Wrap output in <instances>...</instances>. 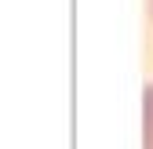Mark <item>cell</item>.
Wrapping results in <instances>:
<instances>
[{"label":"cell","mask_w":153,"mask_h":149,"mask_svg":"<svg viewBox=\"0 0 153 149\" xmlns=\"http://www.w3.org/2000/svg\"><path fill=\"white\" fill-rule=\"evenodd\" d=\"M149 4H153V0H149Z\"/></svg>","instance_id":"2"},{"label":"cell","mask_w":153,"mask_h":149,"mask_svg":"<svg viewBox=\"0 0 153 149\" xmlns=\"http://www.w3.org/2000/svg\"><path fill=\"white\" fill-rule=\"evenodd\" d=\"M142 149H153V84L146 87L142 102Z\"/></svg>","instance_id":"1"}]
</instances>
